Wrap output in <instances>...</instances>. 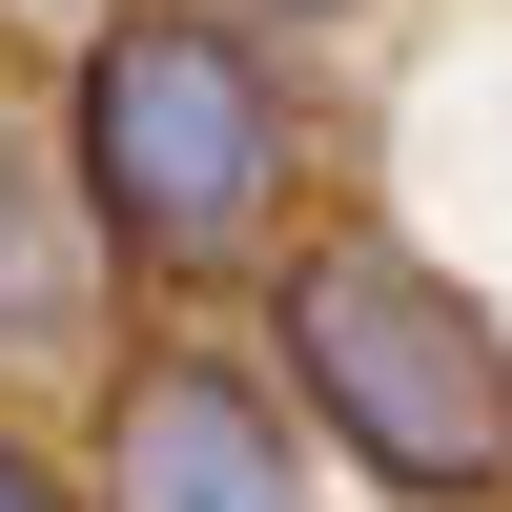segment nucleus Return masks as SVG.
Returning <instances> with one entry per match:
<instances>
[{"label": "nucleus", "mask_w": 512, "mask_h": 512, "mask_svg": "<svg viewBox=\"0 0 512 512\" xmlns=\"http://www.w3.org/2000/svg\"><path fill=\"white\" fill-rule=\"evenodd\" d=\"M0 512H82V472H62L41 431H0Z\"/></svg>", "instance_id": "39448f33"}, {"label": "nucleus", "mask_w": 512, "mask_h": 512, "mask_svg": "<svg viewBox=\"0 0 512 512\" xmlns=\"http://www.w3.org/2000/svg\"><path fill=\"white\" fill-rule=\"evenodd\" d=\"M267 390L410 512H512V349L492 308L390 226V205H308L267 246Z\"/></svg>", "instance_id": "f03ea898"}, {"label": "nucleus", "mask_w": 512, "mask_h": 512, "mask_svg": "<svg viewBox=\"0 0 512 512\" xmlns=\"http://www.w3.org/2000/svg\"><path fill=\"white\" fill-rule=\"evenodd\" d=\"M41 144H62L103 267H164V287H226V267H267V246L308 226V103H287V62L246 21H205V0H103Z\"/></svg>", "instance_id": "f257e3e1"}, {"label": "nucleus", "mask_w": 512, "mask_h": 512, "mask_svg": "<svg viewBox=\"0 0 512 512\" xmlns=\"http://www.w3.org/2000/svg\"><path fill=\"white\" fill-rule=\"evenodd\" d=\"M205 21H246V41H287V21H349V0H205Z\"/></svg>", "instance_id": "423d86ee"}, {"label": "nucleus", "mask_w": 512, "mask_h": 512, "mask_svg": "<svg viewBox=\"0 0 512 512\" xmlns=\"http://www.w3.org/2000/svg\"><path fill=\"white\" fill-rule=\"evenodd\" d=\"M0 21H103V0H0Z\"/></svg>", "instance_id": "0eeeda50"}, {"label": "nucleus", "mask_w": 512, "mask_h": 512, "mask_svg": "<svg viewBox=\"0 0 512 512\" xmlns=\"http://www.w3.org/2000/svg\"><path fill=\"white\" fill-rule=\"evenodd\" d=\"M82 308H103V226H82L62 144H0V349L21 328H82Z\"/></svg>", "instance_id": "20e7f679"}, {"label": "nucleus", "mask_w": 512, "mask_h": 512, "mask_svg": "<svg viewBox=\"0 0 512 512\" xmlns=\"http://www.w3.org/2000/svg\"><path fill=\"white\" fill-rule=\"evenodd\" d=\"M82 512H328V472L246 349L144 328V349H103V410H82Z\"/></svg>", "instance_id": "7ed1b4c3"}]
</instances>
